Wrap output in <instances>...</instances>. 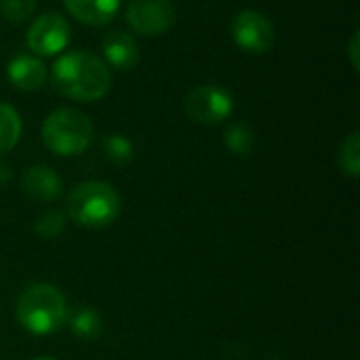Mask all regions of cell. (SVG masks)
Here are the masks:
<instances>
[{
  "mask_svg": "<svg viewBox=\"0 0 360 360\" xmlns=\"http://www.w3.org/2000/svg\"><path fill=\"white\" fill-rule=\"evenodd\" d=\"M53 89L76 101H97L112 86L110 68L101 57L89 51H72L61 55L51 68Z\"/></svg>",
  "mask_w": 360,
  "mask_h": 360,
  "instance_id": "1",
  "label": "cell"
},
{
  "mask_svg": "<svg viewBox=\"0 0 360 360\" xmlns=\"http://www.w3.org/2000/svg\"><path fill=\"white\" fill-rule=\"evenodd\" d=\"M65 211L82 228H105L120 213V196L105 181H84L70 192Z\"/></svg>",
  "mask_w": 360,
  "mask_h": 360,
  "instance_id": "2",
  "label": "cell"
},
{
  "mask_svg": "<svg viewBox=\"0 0 360 360\" xmlns=\"http://www.w3.org/2000/svg\"><path fill=\"white\" fill-rule=\"evenodd\" d=\"M65 300L51 285H32L17 300V321L34 335L55 333L65 321Z\"/></svg>",
  "mask_w": 360,
  "mask_h": 360,
  "instance_id": "3",
  "label": "cell"
},
{
  "mask_svg": "<svg viewBox=\"0 0 360 360\" xmlns=\"http://www.w3.org/2000/svg\"><path fill=\"white\" fill-rule=\"evenodd\" d=\"M42 141L57 156L82 154L93 141V122L80 110H55L42 122Z\"/></svg>",
  "mask_w": 360,
  "mask_h": 360,
  "instance_id": "4",
  "label": "cell"
},
{
  "mask_svg": "<svg viewBox=\"0 0 360 360\" xmlns=\"http://www.w3.org/2000/svg\"><path fill=\"white\" fill-rule=\"evenodd\" d=\"M184 108L200 124H221L234 112V97L219 84H200L186 95Z\"/></svg>",
  "mask_w": 360,
  "mask_h": 360,
  "instance_id": "5",
  "label": "cell"
},
{
  "mask_svg": "<svg viewBox=\"0 0 360 360\" xmlns=\"http://www.w3.org/2000/svg\"><path fill=\"white\" fill-rule=\"evenodd\" d=\"M70 40H72L70 21L59 13H42L40 17H36L25 36L30 51L40 57L59 55L70 44Z\"/></svg>",
  "mask_w": 360,
  "mask_h": 360,
  "instance_id": "6",
  "label": "cell"
},
{
  "mask_svg": "<svg viewBox=\"0 0 360 360\" xmlns=\"http://www.w3.org/2000/svg\"><path fill=\"white\" fill-rule=\"evenodd\" d=\"M124 15L131 30L148 38L167 34L177 17L171 0H129Z\"/></svg>",
  "mask_w": 360,
  "mask_h": 360,
  "instance_id": "7",
  "label": "cell"
},
{
  "mask_svg": "<svg viewBox=\"0 0 360 360\" xmlns=\"http://www.w3.org/2000/svg\"><path fill=\"white\" fill-rule=\"evenodd\" d=\"M232 38L238 49L262 55L272 49L276 40V30L264 13L247 8L236 13V17L232 19Z\"/></svg>",
  "mask_w": 360,
  "mask_h": 360,
  "instance_id": "8",
  "label": "cell"
},
{
  "mask_svg": "<svg viewBox=\"0 0 360 360\" xmlns=\"http://www.w3.org/2000/svg\"><path fill=\"white\" fill-rule=\"evenodd\" d=\"M101 53H103L105 65H112L120 72H131L141 59L137 40L129 32H122V30H112L103 36Z\"/></svg>",
  "mask_w": 360,
  "mask_h": 360,
  "instance_id": "9",
  "label": "cell"
},
{
  "mask_svg": "<svg viewBox=\"0 0 360 360\" xmlns=\"http://www.w3.org/2000/svg\"><path fill=\"white\" fill-rule=\"evenodd\" d=\"M21 188L36 202H55L61 194V177L46 165H34L23 173Z\"/></svg>",
  "mask_w": 360,
  "mask_h": 360,
  "instance_id": "10",
  "label": "cell"
},
{
  "mask_svg": "<svg viewBox=\"0 0 360 360\" xmlns=\"http://www.w3.org/2000/svg\"><path fill=\"white\" fill-rule=\"evenodd\" d=\"M6 76L17 91H38L46 80V65L34 55H17L6 65Z\"/></svg>",
  "mask_w": 360,
  "mask_h": 360,
  "instance_id": "11",
  "label": "cell"
},
{
  "mask_svg": "<svg viewBox=\"0 0 360 360\" xmlns=\"http://www.w3.org/2000/svg\"><path fill=\"white\" fill-rule=\"evenodd\" d=\"M65 11L82 25H108L120 11V0H63Z\"/></svg>",
  "mask_w": 360,
  "mask_h": 360,
  "instance_id": "12",
  "label": "cell"
},
{
  "mask_svg": "<svg viewBox=\"0 0 360 360\" xmlns=\"http://www.w3.org/2000/svg\"><path fill=\"white\" fill-rule=\"evenodd\" d=\"M63 323H68L72 335H76L82 342H93L103 331L101 316L89 306H76V308L65 310V321Z\"/></svg>",
  "mask_w": 360,
  "mask_h": 360,
  "instance_id": "13",
  "label": "cell"
},
{
  "mask_svg": "<svg viewBox=\"0 0 360 360\" xmlns=\"http://www.w3.org/2000/svg\"><path fill=\"white\" fill-rule=\"evenodd\" d=\"M224 143L236 156H249L255 150V133L247 122H232L224 133Z\"/></svg>",
  "mask_w": 360,
  "mask_h": 360,
  "instance_id": "14",
  "label": "cell"
},
{
  "mask_svg": "<svg viewBox=\"0 0 360 360\" xmlns=\"http://www.w3.org/2000/svg\"><path fill=\"white\" fill-rule=\"evenodd\" d=\"M21 137V118L13 105L0 103V154L11 152Z\"/></svg>",
  "mask_w": 360,
  "mask_h": 360,
  "instance_id": "15",
  "label": "cell"
},
{
  "mask_svg": "<svg viewBox=\"0 0 360 360\" xmlns=\"http://www.w3.org/2000/svg\"><path fill=\"white\" fill-rule=\"evenodd\" d=\"M101 148H103V154L108 156L110 162L118 165V167H124L133 160V154H135V148L131 143L129 137L124 135H110L101 141Z\"/></svg>",
  "mask_w": 360,
  "mask_h": 360,
  "instance_id": "16",
  "label": "cell"
},
{
  "mask_svg": "<svg viewBox=\"0 0 360 360\" xmlns=\"http://www.w3.org/2000/svg\"><path fill=\"white\" fill-rule=\"evenodd\" d=\"M340 167L346 175L356 179L360 175V135L350 133L340 146Z\"/></svg>",
  "mask_w": 360,
  "mask_h": 360,
  "instance_id": "17",
  "label": "cell"
},
{
  "mask_svg": "<svg viewBox=\"0 0 360 360\" xmlns=\"http://www.w3.org/2000/svg\"><path fill=\"white\" fill-rule=\"evenodd\" d=\"M34 230L38 236L51 240V238H57L63 230H65V215L59 213V211H44L36 224H34Z\"/></svg>",
  "mask_w": 360,
  "mask_h": 360,
  "instance_id": "18",
  "label": "cell"
},
{
  "mask_svg": "<svg viewBox=\"0 0 360 360\" xmlns=\"http://www.w3.org/2000/svg\"><path fill=\"white\" fill-rule=\"evenodd\" d=\"M36 0H0V15L8 23H23L32 17Z\"/></svg>",
  "mask_w": 360,
  "mask_h": 360,
  "instance_id": "19",
  "label": "cell"
},
{
  "mask_svg": "<svg viewBox=\"0 0 360 360\" xmlns=\"http://www.w3.org/2000/svg\"><path fill=\"white\" fill-rule=\"evenodd\" d=\"M360 32L356 30L350 38V44H348V57H350V63L354 68V72L360 70Z\"/></svg>",
  "mask_w": 360,
  "mask_h": 360,
  "instance_id": "20",
  "label": "cell"
},
{
  "mask_svg": "<svg viewBox=\"0 0 360 360\" xmlns=\"http://www.w3.org/2000/svg\"><path fill=\"white\" fill-rule=\"evenodd\" d=\"M11 179V167L0 162V184H6Z\"/></svg>",
  "mask_w": 360,
  "mask_h": 360,
  "instance_id": "21",
  "label": "cell"
},
{
  "mask_svg": "<svg viewBox=\"0 0 360 360\" xmlns=\"http://www.w3.org/2000/svg\"><path fill=\"white\" fill-rule=\"evenodd\" d=\"M32 360H55V359H49V356H38V359H32Z\"/></svg>",
  "mask_w": 360,
  "mask_h": 360,
  "instance_id": "22",
  "label": "cell"
}]
</instances>
